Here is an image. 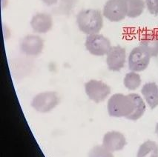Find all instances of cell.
I'll return each instance as SVG.
<instances>
[{
	"mask_svg": "<svg viewBox=\"0 0 158 157\" xmlns=\"http://www.w3.org/2000/svg\"><path fill=\"white\" fill-rule=\"evenodd\" d=\"M77 24L80 31L87 35L98 34L103 27L101 12L94 9L81 10L77 16Z\"/></svg>",
	"mask_w": 158,
	"mask_h": 157,
	"instance_id": "obj_1",
	"label": "cell"
},
{
	"mask_svg": "<svg viewBox=\"0 0 158 157\" xmlns=\"http://www.w3.org/2000/svg\"><path fill=\"white\" fill-rule=\"evenodd\" d=\"M134 107L135 103L129 95L115 94L108 101V113L111 117L126 118L131 114Z\"/></svg>",
	"mask_w": 158,
	"mask_h": 157,
	"instance_id": "obj_2",
	"label": "cell"
},
{
	"mask_svg": "<svg viewBox=\"0 0 158 157\" xmlns=\"http://www.w3.org/2000/svg\"><path fill=\"white\" fill-rule=\"evenodd\" d=\"M60 102L57 93L47 91L36 94L31 102V106L37 112L48 113L57 106Z\"/></svg>",
	"mask_w": 158,
	"mask_h": 157,
	"instance_id": "obj_3",
	"label": "cell"
},
{
	"mask_svg": "<svg viewBox=\"0 0 158 157\" xmlns=\"http://www.w3.org/2000/svg\"><path fill=\"white\" fill-rule=\"evenodd\" d=\"M127 13L126 0H108L103 8V16L113 22L123 20L127 16Z\"/></svg>",
	"mask_w": 158,
	"mask_h": 157,
	"instance_id": "obj_4",
	"label": "cell"
},
{
	"mask_svg": "<svg viewBox=\"0 0 158 157\" xmlns=\"http://www.w3.org/2000/svg\"><path fill=\"white\" fill-rule=\"evenodd\" d=\"M85 45L90 54L97 56L106 55L111 47L110 40L99 34L88 36Z\"/></svg>",
	"mask_w": 158,
	"mask_h": 157,
	"instance_id": "obj_5",
	"label": "cell"
},
{
	"mask_svg": "<svg viewBox=\"0 0 158 157\" xmlns=\"http://www.w3.org/2000/svg\"><path fill=\"white\" fill-rule=\"evenodd\" d=\"M151 58L149 54L140 45L136 47L128 56V68L137 73L145 70L149 65Z\"/></svg>",
	"mask_w": 158,
	"mask_h": 157,
	"instance_id": "obj_6",
	"label": "cell"
},
{
	"mask_svg": "<svg viewBox=\"0 0 158 157\" xmlns=\"http://www.w3.org/2000/svg\"><path fill=\"white\" fill-rule=\"evenodd\" d=\"M85 90L90 99L96 103L103 102L111 94V87L100 80H90L85 83Z\"/></svg>",
	"mask_w": 158,
	"mask_h": 157,
	"instance_id": "obj_7",
	"label": "cell"
},
{
	"mask_svg": "<svg viewBox=\"0 0 158 157\" xmlns=\"http://www.w3.org/2000/svg\"><path fill=\"white\" fill-rule=\"evenodd\" d=\"M126 61V49L120 45L111 47L106 54V63L110 70L120 71L123 68Z\"/></svg>",
	"mask_w": 158,
	"mask_h": 157,
	"instance_id": "obj_8",
	"label": "cell"
},
{
	"mask_svg": "<svg viewBox=\"0 0 158 157\" xmlns=\"http://www.w3.org/2000/svg\"><path fill=\"white\" fill-rule=\"evenodd\" d=\"M44 41L40 36L36 35H27L22 39L20 49L25 55L28 56H37L43 52Z\"/></svg>",
	"mask_w": 158,
	"mask_h": 157,
	"instance_id": "obj_9",
	"label": "cell"
},
{
	"mask_svg": "<svg viewBox=\"0 0 158 157\" xmlns=\"http://www.w3.org/2000/svg\"><path fill=\"white\" fill-rule=\"evenodd\" d=\"M126 143L127 142L124 135L114 131L106 133L102 139V145L112 153L123 149Z\"/></svg>",
	"mask_w": 158,
	"mask_h": 157,
	"instance_id": "obj_10",
	"label": "cell"
},
{
	"mask_svg": "<svg viewBox=\"0 0 158 157\" xmlns=\"http://www.w3.org/2000/svg\"><path fill=\"white\" fill-rule=\"evenodd\" d=\"M31 26L34 32L46 34L53 27L52 16L46 13H38L31 19Z\"/></svg>",
	"mask_w": 158,
	"mask_h": 157,
	"instance_id": "obj_11",
	"label": "cell"
},
{
	"mask_svg": "<svg viewBox=\"0 0 158 157\" xmlns=\"http://www.w3.org/2000/svg\"><path fill=\"white\" fill-rule=\"evenodd\" d=\"M139 45L149 54L151 57L158 56V34L156 33L148 32L143 34Z\"/></svg>",
	"mask_w": 158,
	"mask_h": 157,
	"instance_id": "obj_12",
	"label": "cell"
},
{
	"mask_svg": "<svg viewBox=\"0 0 158 157\" xmlns=\"http://www.w3.org/2000/svg\"><path fill=\"white\" fill-rule=\"evenodd\" d=\"M141 94L151 109L158 106V85L155 83H148L143 85Z\"/></svg>",
	"mask_w": 158,
	"mask_h": 157,
	"instance_id": "obj_13",
	"label": "cell"
},
{
	"mask_svg": "<svg viewBox=\"0 0 158 157\" xmlns=\"http://www.w3.org/2000/svg\"><path fill=\"white\" fill-rule=\"evenodd\" d=\"M129 96L132 99L134 103H135V107L132 113L129 116H128L126 119L132 121H137L139 119H140L144 114L146 111V106L144 101L141 96L137 94H128Z\"/></svg>",
	"mask_w": 158,
	"mask_h": 157,
	"instance_id": "obj_14",
	"label": "cell"
},
{
	"mask_svg": "<svg viewBox=\"0 0 158 157\" xmlns=\"http://www.w3.org/2000/svg\"><path fill=\"white\" fill-rule=\"evenodd\" d=\"M137 157H158V145L152 140L143 142L139 146Z\"/></svg>",
	"mask_w": 158,
	"mask_h": 157,
	"instance_id": "obj_15",
	"label": "cell"
},
{
	"mask_svg": "<svg viewBox=\"0 0 158 157\" xmlns=\"http://www.w3.org/2000/svg\"><path fill=\"white\" fill-rule=\"evenodd\" d=\"M128 6L127 16L129 18H137L144 11L146 2L144 0H126Z\"/></svg>",
	"mask_w": 158,
	"mask_h": 157,
	"instance_id": "obj_16",
	"label": "cell"
},
{
	"mask_svg": "<svg viewBox=\"0 0 158 157\" xmlns=\"http://www.w3.org/2000/svg\"><path fill=\"white\" fill-rule=\"evenodd\" d=\"M141 83H142V80H141L140 76L137 72L131 71V72L128 73L124 77V86L129 91H135L140 86Z\"/></svg>",
	"mask_w": 158,
	"mask_h": 157,
	"instance_id": "obj_17",
	"label": "cell"
},
{
	"mask_svg": "<svg viewBox=\"0 0 158 157\" xmlns=\"http://www.w3.org/2000/svg\"><path fill=\"white\" fill-rule=\"evenodd\" d=\"M89 157H114L112 152L106 149L103 145H97L91 148Z\"/></svg>",
	"mask_w": 158,
	"mask_h": 157,
	"instance_id": "obj_18",
	"label": "cell"
},
{
	"mask_svg": "<svg viewBox=\"0 0 158 157\" xmlns=\"http://www.w3.org/2000/svg\"><path fill=\"white\" fill-rule=\"evenodd\" d=\"M146 5L151 14L158 15V0H146Z\"/></svg>",
	"mask_w": 158,
	"mask_h": 157,
	"instance_id": "obj_19",
	"label": "cell"
},
{
	"mask_svg": "<svg viewBox=\"0 0 158 157\" xmlns=\"http://www.w3.org/2000/svg\"><path fill=\"white\" fill-rule=\"evenodd\" d=\"M42 1L48 5H53L56 4L58 2V0H42Z\"/></svg>",
	"mask_w": 158,
	"mask_h": 157,
	"instance_id": "obj_20",
	"label": "cell"
},
{
	"mask_svg": "<svg viewBox=\"0 0 158 157\" xmlns=\"http://www.w3.org/2000/svg\"><path fill=\"white\" fill-rule=\"evenodd\" d=\"M155 133L157 134V135L158 136V122L157 124L156 125V127H155Z\"/></svg>",
	"mask_w": 158,
	"mask_h": 157,
	"instance_id": "obj_21",
	"label": "cell"
}]
</instances>
